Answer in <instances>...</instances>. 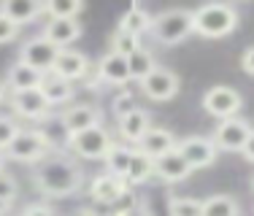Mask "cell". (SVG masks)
Returning a JSON list of instances; mask_svg holds the SVG:
<instances>
[{"label": "cell", "instance_id": "obj_18", "mask_svg": "<svg viewBox=\"0 0 254 216\" xmlns=\"http://www.w3.org/2000/svg\"><path fill=\"white\" fill-rule=\"evenodd\" d=\"M179 146V141H176V135L171 133V130H165V127H152L146 135H143V141L138 143V152H143L149 160H157V157H162V154H168V152H173V149Z\"/></svg>", "mask_w": 254, "mask_h": 216}, {"label": "cell", "instance_id": "obj_21", "mask_svg": "<svg viewBox=\"0 0 254 216\" xmlns=\"http://www.w3.org/2000/svg\"><path fill=\"white\" fill-rule=\"evenodd\" d=\"M41 84H44V73H38L35 68L19 62V59H16V65H11L8 73H5V87H8L11 92H30V89H41Z\"/></svg>", "mask_w": 254, "mask_h": 216}, {"label": "cell", "instance_id": "obj_42", "mask_svg": "<svg viewBox=\"0 0 254 216\" xmlns=\"http://www.w3.org/2000/svg\"><path fill=\"white\" fill-rule=\"evenodd\" d=\"M3 100H5V84L0 81V103H3Z\"/></svg>", "mask_w": 254, "mask_h": 216}, {"label": "cell", "instance_id": "obj_2", "mask_svg": "<svg viewBox=\"0 0 254 216\" xmlns=\"http://www.w3.org/2000/svg\"><path fill=\"white\" fill-rule=\"evenodd\" d=\"M192 16H195V33L203 38H225L241 22L235 5L230 3H205L192 11Z\"/></svg>", "mask_w": 254, "mask_h": 216}, {"label": "cell", "instance_id": "obj_3", "mask_svg": "<svg viewBox=\"0 0 254 216\" xmlns=\"http://www.w3.org/2000/svg\"><path fill=\"white\" fill-rule=\"evenodd\" d=\"M149 33L162 46H176L195 33V16H192L190 8H168L162 14L152 16V30Z\"/></svg>", "mask_w": 254, "mask_h": 216}, {"label": "cell", "instance_id": "obj_33", "mask_svg": "<svg viewBox=\"0 0 254 216\" xmlns=\"http://www.w3.org/2000/svg\"><path fill=\"white\" fill-rule=\"evenodd\" d=\"M19 122H16L14 116H8V113H0V152H5V149L11 146V141H14L16 135H19Z\"/></svg>", "mask_w": 254, "mask_h": 216}, {"label": "cell", "instance_id": "obj_13", "mask_svg": "<svg viewBox=\"0 0 254 216\" xmlns=\"http://www.w3.org/2000/svg\"><path fill=\"white\" fill-rule=\"evenodd\" d=\"M149 130H152V116L146 108H132L127 116L119 119V138L127 146H138Z\"/></svg>", "mask_w": 254, "mask_h": 216}, {"label": "cell", "instance_id": "obj_34", "mask_svg": "<svg viewBox=\"0 0 254 216\" xmlns=\"http://www.w3.org/2000/svg\"><path fill=\"white\" fill-rule=\"evenodd\" d=\"M132 108H138V106H135V98H132V92H127V89H122V92H119L117 98L111 100V111H114V116H117V122H119L122 116H127Z\"/></svg>", "mask_w": 254, "mask_h": 216}, {"label": "cell", "instance_id": "obj_17", "mask_svg": "<svg viewBox=\"0 0 254 216\" xmlns=\"http://www.w3.org/2000/svg\"><path fill=\"white\" fill-rule=\"evenodd\" d=\"M127 189H130L127 181L111 176V173H100V176H95L92 184H89V195H92V200L98 203V206H103V208H108L119 195H125Z\"/></svg>", "mask_w": 254, "mask_h": 216}, {"label": "cell", "instance_id": "obj_20", "mask_svg": "<svg viewBox=\"0 0 254 216\" xmlns=\"http://www.w3.org/2000/svg\"><path fill=\"white\" fill-rule=\"evenodd\" d=\"M98 73L106 84H114V87H122V84L132 81L130 79V65H127V57L122 54H114V52H106L98 62Z\"/></svg>", "mask_w": 254, "mask_h": 216}, {"label": "cell", "instance_id": "obj_5", "mask_svg": "<svg viewBox=\"0 0 254 216\" xmlns=\"http://www.w3.org/2000/svg\"><path fill=\"white\" fill-rule=\"evenodd\" d=\"M52 154L49 143L41 138L38 130H19V135L11 141V146L5 149V157L16 162H27V165H38L41 160H46Z\"/></svg>", "mask_w": 254, "mask_h": 216}, {"label": "cell", "instance_id": "obj_10", "mask_svg": "<svg viewBox=\"0 0 254 216\" xmlns=\"http://www.w3.org/2000/svg\"><path fill=\"white\" fill-rule=\"evenodd\" d=\"M141 89H143V95H146L149 100L165 103V100H171V98L179 95L181 79H179V73H173V70H168V68H154L152 73L141 81Z\"/></svg>", "mask_w": 254, "mask_h": 216}, {"label": "cell", "instance_id": "obj_38", "mask_svg": "<svg viewBox=\"0 0 254 216\" xmlns=\"http://www.w3.org/2000/svg\"><path fill=\"white\" fill-rule=\"evenodd\" d=\"M241 68H244L249 76H254V46H249V49L241 54Z\"/></svg>", "mask_w": 254, "mask_h": 216}, {"label": "cell", "instance_id": "obj_28", "mask_svg": "<svg viewBox=\"0 0 254 216\" xmlns=\"http://www.w3.org/2000/svg\"><path fill=\"white\" fill-rule=\"evenodd\" d=\"M127 65H130V79H132V81H143V79H146V76L157 68L154 54L146 52L143 46H141L135 54H132V57H127Z\"/></svg>", "mask_w": 254, "mask_h": 216}, {"label": "cell", "instance_id": "obj_36", "mask_svg": "<svg viewBox=\"0 0 254 216\" xmlns=\"http://www.w3.org/2000/svg\"><path fill=\"white\" fill-rule=\"evenodd\" d=\"M16 35H19V25H14L5 14H0V44H11Z\"/></svg>", "mask_w": 254, "mask_h": 216}, {"label": "cell", "instance_id": "obj_43", "mask_svg": "<svg viewBox=\"0 0 254 216\" xmlns=\"http://www.w3.org/2000/svg\"><path fill=\"white\" fill-rule=\"evenodd\" d=\"M3 165H5V152H0V170H3Z\"/></svg>", "mask_w": 254, "mask_h": 216}, {"label": "cell", "instance_id": "obj_25", "mask_svg": "<svg viewBox=\"0 0 254 216\" xmlns=\"http://www.w3.org/2000/svg\"><path fill=\"white\" fill-rule=\"evenodd\" d=\"M132 154H135V146H127V143H114L111 152L106 154V173L117 178H127V170H130Z\"/></svg>", "mask_w": 254, "mask_h": 216}, {"label": "cell", "instance_id": "obj_26", "mask_svg": "<svg viewBox=\"0 0 254 216\" xmlns=\"http://www.w3.org/2000/svg\"><path fill=\"white\" fill-rule=\"evenodd\" d=\"M152 176H154V162L149 160L143 152L135 149L132 162H130V170H127V178H125L127 187H141V184H146Z\"/></svg>", "mask_w": 254, "mask_h": 216}, {"label": "cell", "instance_id": "obj_23", "mask_svg": "<svg viewBox=\"0 0 254 216\" xmlns=\"http://www.w3.org/2000/svg\"><path fill=\"white\" fill-rule=\"evenodd\" d=\"M35 130H38L41 138L49 143L52 152H54V149L70 146V133H68V127L63 124V116H57V113H52V116H46L44 122H38V127H35Z\"/></svg>", "mask_w": 254, "mask_h": 216}, {"label": "cell", "instance_id": "obj_41", "mask_svg": "<svg viewBox=\"0 0 254 216\" xmlns=\"http://www.w3.org/2000/svg\"><path fill=\"white\" fill-rule=\"evenodd\" d=\"M8 208H11L8 203H3V200H0V216H5V214H8Z\"/></svg>", "mask_w": 254, "mask_h": 216}, {"label": "cell", "instance_id": "obj_32", "mask_svg": "<svg viewBox=\"0 0 254 216\" xmlns=\"http://www.w3.org/2000/svg\"><path fill=\"white\" fill-rule=\"evenodd\" d=\"M108 211L111 214H117V216H132L135 211H141V197L135 195V189H127L125 195H119L117 200L108 206Z\"/></svg>", "mask_w": 254, "mask_h": 216}, {"label": "cell", "instance_id": "obj_15", "mask_svg": "<svg viewBox=\"0 0 254 216\" xmlns=\"http://www.w3.org/2000/svg\"><path fill=\"white\" fill-rule=\"evenodd\" d=\"M49 44H54L57 49H70L73 41L81 38V22L78 19H49L41 30Z\"/></svg>", "mask_w": 254, "mask_h": 216}, {"label": "cell", "instance_id": "obj_37", "mask_svg": "<svg viewBox=\"0 0 254 216\" xmlns=\"http://www.w3.org/2000/svg\"><path fill=\"white\" fill-rule=\"evenodd\" d=\"M22 216H57L46 203H30V206L22 211Z\"/></svg>", "mask_w": 254, "mask_h": 216}, {"label": "cell", "instance_id": "obj_19", "mask_svg": "<svg viewBox=\"0 0 254 216\" xmlns=\"http://www.w3.org/2000/svg\"><path fill=\"white\" fill-rule=\"evenodd\" d=\"M44 11L46 3H41V0H5V3H0V14H5L19 27L27 25V22H35Z\"/></svg>", "mask_w": 254, "mask_h": 216}, {"label": "cell", "instance_id": "obj_7", "mask_svg": "<svg viewBox=\"0 0 254 216\" xmlns=\"http://www.w3.org/2000/svg\"><path fill=\"white\" fill-rule=\"evenodd\" d=\"M57 54H60V49L54 44H49L44 35H33V38H27L22 44L19 62H25L30 68H35L38 73L49 76L54 70V62H57Z\"/></svg>", "mask_w": 254, "mask_h": 216}, {"label": "cell", "instance_id": "obj_39", "mask_svg": "<svg viewBox=\"0 0 254 216\" xmlns=\"http://www.w3.org/2000/svg\"><path fill=\"white\" fill-rule=\"evenodd\" d=\"M241 154H244L246 162H254V130H252V135L246 138V143H244V149H241Z\"/></svg>", "mask_w": 254, "mask_h": 216}, {"label": "cell", "instance_id": "obj_29", "mask_svg": "<svg viewBox=\"0 0 254 216\" xmlns=\"http://www.w3.org/2000/svg\"><path fill=\"white\" fill-rule=\"evenodd\" d=\"M81 11H84L81 0H49L44 14H49V19H78Z\"/></svg>", "mask_w": 254, "mask_h": 216}, {"label": "cell", "instance_id": "obj_12", "mask_svg": "<svg viewBox=\"0 0 254 216\" xmlns=\"http://www.w3.org/2000/svg\"><path fill=\"white\" fill-rule=\"evenodd\" d=\"M60 116H63V124L68 127L70 135L84 133V130H89V127H98V124H103L100 108L92 106V103H76V106L65 108Z\"/></svg>", "mask_w": 254, "mask_h": 216}, {"label": "cell", "instance_id": "obj_22", "mask_svg": "<svg viewBox=\"0 0 254 216\" xmlns=\"http://www.w3.org/2000/svg\"><path fill=\"white\" fill-rule=\"evenodd\" d=\"M117 30H122V33H127V35H135V38H141L143 33H149V30H152V14H149V11L143 8L141 3H132L130 8H127L122 16H119Z\"/></svg>", "mask_w": 254, "mask_h": 216}, {"label": "cell", "instance_id": "obj_40", "mask_svg": "<svg viewBox=\"0 0 254 216\" xmlns=\"http://www.w3.org/2000/svg\"><path fill=\"white\" fill-rule=\"evenodd\" d=\"M81 216H117V214H111L108 208H103V211H84Z\"/></svg>", "mask_w": 254, "mask_h": 216}, {"label": "cell", "instance_id": "obj_11", "mask_svg": "<svg viewBox=\"0 0 254 216\" xmlns=\"http://www.w3.org/2000/svg\"><path fill=\"white\" fill-rule=\"evenodd\" d=\"M11 111L14 119H27V122H44L52 116V106L41 95V89H30V92H14L11 95Z\"/></svg>", "mask_w": 254, "mask_h": 216}, {"label": "cell", "instance_id": "obj_8", "mask_svg": "<svg viewBox=\"0 0 254 216\" xmlns=\"http://www.w3.org/2000/svg\"><path fill=\"white\" fill-rule=\"evenodd\" d=\"M179 154L187 160V165L192 167V170H200V167H208L216 162V154H219V149H216V143L211 141L208 135H187L179 141Z\"/></svg>", "mask_w": 254, "mask_h": 216}, {"label": "cell", "instance_id": "obj_35", "mask_svg": "<svg viewBox=\"0 0 254 216\" xmlns=\"http://www.w3.org/2000/svg\"><path fill=\"white\" fill-rule=\"evenodd\" d=\"M16 195H19V184H16V178L11 176V173L0 170V200L11 206V203L16 200Z\"/></svg>", "mask_w": 254, "mask_h": 216}, {"label": "cell", "instance_id": "obj_24", "mask_svg": "<svg viewBox=\"0 0 254 216\" xmlns=\"http://www.w3.org/2000/svg\"><path fill=\"white\" fill-rule=\"evenodd\" d=\"M73 84L70 81H65V79H60V76H44V84H41V95L46 98V103H49L52 108L54 106H65V103H70L73 100Z\"/></svg>", "mask_w": 254, "mask_h": 216}, {"label": "cell", "instance_id": "obj_4", "mask_svg": "<svg viewBox=\"0 0 254 216\" xmlns=\"http://www.w3.org/2000/svg\"><path fill=\"white\" fill-rule=\"evenodd\" d=\"M111 146H114L111 133H108L103 124H98V127H89V130H84V133L70 135L68 149L81 160H106V154L111 152Z\"/></svg>", "mask_w": 254, "mask_h": 216}, {"label": "cell", "instance_id": "obj_14", "mask_svg": "<svg viewBox=\"0 0 254 216\" xmlns=\"http://www.w3.org/2000/svg\"><path fill=\"white\" fill-rule=\"evenodd\" d=\"M192 173V167L187 165V160L179 154V149L162 154V157L154 160V176L165 184H179V181H187Z\"/></svg>", "mask_w": 254, "mask_h": 216}, {"label": "cell", "instance_id": "obj_6", "mask_svg": "<svg viewBox=\"0 0 254 216\" xmlns=\"http://www.w3.org/2000/svg\"><path fill=\"white\" fill-rule=\"evenodd\" d=\"M241 106H244L241 92H238V89H233V87H225V84H219V87H211L208 92L203 95V108H205V113H208V116H214V119H219V122L238 116Z\"/></svg>", "mask_w": 254, "mask_h": 216}, {"label": "cell", "instance_id": "obj_9", "mask_svg": "<svg viewBox=\"0 0 254 216\" xmlns=\"http://www.w3.org/2000/svg\"><path fill=\"white\" fill-rule=\"evenodd\" d=\"M249 135H252V124L241 116H233V119H225V122L216 124L211 141L216 143L219 152H241Z\"/></svg>", "mask_w": 254, "mask_h": 216}, {"label": "cell", "instance_id": "obj_45", "mask_svg": "<svg viewBox=\"0 0 254 216\" xmlns=\"http://www.w3.org/2000/svg\"><path fill=\"white\" fill-rule=\"evenodd\" d=\"M252 187H254V181H252Z\"/></svg>", "mask_w": 254, "mask_h": 216}, {"label": "cell", "instance_id": "obj_27", "mask_svg": "<svg viewBox=\"0 0 254 216\" xmlns=\"http://www.w3.org/2000/svg\"><path fill=\"white\" fill-rule=\"evenodd\" d=\"M241 206L230 195H211L203 200V216H238Z\"/></svg>", "mask_w": 254, "mask_h": 216}, {"label": "cell", "instance_id": "obj_31", "mask_svg": "<svg viewBox=\"0 0 254 216\" xmlns=\"http://www.w3.org/2000/svg\"><path fill=\"white\" fill-rule=\"evenodd\" d=\"M111 49L108 52H114V54H122V57H132L138 49H141V38H135V35H127L122 33V30H114V35H111Z\"/></svg>", "mask_w": 254, "mask_h": 216}, {"label": "cell", "instance_id": "obj_16", "mask_svg": "<svg viewBox=\"0 0 254 216\" xmlns=\"http://www.w3.org/2000/svg\"><path fill=\"white\" fill-rule=\"evenodd\" d=\"M87 70H89L87 54H81V52H76V49H60L57 62H54L52 73L73 84L76 79H84V76H87Z\"/></svg>", "mask_w": 254, "mask_h": 216}, {"label": "cell", "instance_id": "obj_44", "mask_svg": "<svg viewBox=\"0 0 254 216\" xmlns=\"http://www.w3.org/2000/svg\"><path fill=\"white\" fill-rule=\"evenodd\" d=\"M132 216H141V211H135V214H132Z\"/></svg>", "mask_w": 254, "mask_h": 216}, {"label": "cell", "instance_id": "obj_1", "mask_svg": "<svg viewBox=\"0 0 254 216\" xmlns=\"http://www.w3.org/2000/svg\"><path fill=\"white\" fill-rule=\"evenodd\" d=\"M33 184L46 197H70L81 189V170L65 154H49L33 165Z\"/></svg>", "mask_w": 254, "mask_h": 216}, {"label": "cell", "instance_id": "obj_30", "mask_svg": "<svg viewBox=\"0 0 254 216\" xmlns=\"http://www.w3.org/2000/svg\"><path fill=\"white\" fill-rule=\"evenodd\" d=\"M171 216H203V200L197 197H171L168 200Z\"/></svg>", "mask_w": 254, "mask_h": 216}]
</instances>
